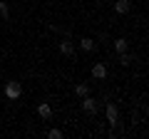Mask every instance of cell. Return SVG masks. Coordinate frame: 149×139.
I'll return each mask as SVG.
<instances>
[{
	"instance_id": "obj_13",
	"label": "cell",
	"mask_w": 149,
	"mask_h": 139,
	"mask_svg": "<svg viewBox=\"0 0 149 139\" xmlns=\"http://www.w3.org/2000/svg\"><path fill=\"white\" fill-rule=\"evenodd\" d=\"M47 137H50V139H62V129L52 127V129H50V132H47Z\"/></svg>"
},
{
	"instance_id": "obj_3",
	"label": "cell",
	"mask_w": 149,
	"mask_h": 139,
	"mask_svg": "<svg viewBox=\"0 0 149 139\" xmlns=\"http://www.w3.org/2000/svg\"><path fill=\"white\" fill-rule=\"evenodd\" d=\"M80 107H82V112H87V114H97L100 112V102L95 99V97H82V102H80Z\"/></svg>"
},
{
	"instance_id": "obj_2",
	"label": "cell",
	"mask_w": 149,
	"mask_h": 139,
	"mask_svg": "<svg viewBox=\"0 0 149 139\" xmlns=\"http://www.w3.org/2000/svg\"><path fill=\"white\" fill-rule=\"evenodd\" d=\"M104 114H107V122H109V127H117V124H119V109H117V104H114V102H107Z\"/></svg>"
},
{
	"instance_id": "obj_4",
	"label": "cell",
	"mask_w": 149,
	"mask_h": 139,
	"mask_svg": "<svg viewBox=\"0 0 149 139\" xmlns=\"http://www.w3.org/2000/svg\"><path fill=\"white\" fill-rule=\"evenodd\" d=\"M92 77H95V80H107V65L104 62H95L92 65Z\"/></svg>"
},
{
	"instance_id": "obj_10",
	"label": "cell",
	"mask_w": 149,
	"mask_h": 139,
	"mask_svg": "<svg viewBox=\"0 0 149 139\" xmlns=\"http://www.w3.org/2000/svg\"><path fill=\"white\" fill-rule=\"evenodd\" d=\"M127 50H129V42H127V38H117V40H114V52H127Z\"/></svg>"
},
{
	"instance_id": "obj_8",
	"label": "cell",
	"mask_w": 149,
	"mask_h": 139,
	"mask_svg": "<svg viewBox=\"0 0 149 139\" xmlns=\"http://www.w3.org/2000/svg\"><path fill=\"white\" fill-rule=\"evenodd\" d=\"M80 47L85 50V52H95V50H97V42H95L92 38H82V40H80Z\"/></svg>"
},
{
	"instance_id": "obj_6",
	"label": "cell",
	"mask_w": 149,
	"mask_h": 139,
	"mask_svg": "<svg viewBox=\"0 0 149 139\" xmlns=\"http://www.w3.org/2000/svg\"><path fill=\"white\" fill-rule=\"evenodd\" d=\"M60 52H62V55H67V57H70V55H74V42H72L70 38L60 40Z\"/></svg>"
},
{
	"instance_id": "obj_7",
	"label": "cell",
	"mask_w": 149,
	"mask_h": 139,
	"mask_svg": "<svg viewBox=\"0 0 149 139\" xmlns=\"http://www.w3.org/2000/svg\"><path fill=\"white\" fill-rule=\"evenodd\" d=\"M90 90H92L90 82H80V85H74V97H80V99H82V97L90 95Z\"/></svg>"
},
{
	"instance_id": "obj_5",
	"label": "cell",
	"mask_w": 149,
	"mask_h": 139,
	"mask_svg": "<svg viewBox=\"0 0 149 139\" xmlns=\"http://www.w3.org/2000/svg\"><path fill=\"white\" fill-rule=\"evenodd\" d=\"M129 10H132V0H117L114 3V13L117 15H127Z\"/></svg>"
},
{
	"instance_id": "obj_1",
	"label": "cell",
	"mask_w": 149,
	"mask_h": 139,
	"mask_svg": "<svg viewBox=\"0 0 149 139\" xmlns=\"http://www.w3.org/2000/svg\"><path fill=\"white\" fill-rule=\"evenodd\" d=\"M5 97L10 102H17L22 97V85L20 82H15V80H10V82H5Z\"/></svg>"
},
{
	"instance_id": "obj_11",
	"label": "cell",
	"mask_w": 149,
	"mask_h": 139,
	"mask_svg": "<svg viewBox=\"0 0 149 139\" xmlns=\"http://www.w3.org/2000/svg\"><path fill=\"white\" fill-rule=\"evenodd\" d=\"M117 60H119V65H122V67H129V65L134 62V57H132L129 52H119V55H117Z\"/></svg>"
},
{
	"instance_id": "obj_12",
	"label": "cell",
	"mask_w": 149,
	"mask_h": 139,
	"mask_svg": "<svg viewBox=\"0 0 149 139\" xmlns=\"http://www.w3.org/2000/svg\"><path fill=\"white\" fill-rule=\"evenodd\" d=\"M0 17H3V20L10 17V5H8L5 0H0Z\"/></svg>"
},
{
	"instance_id": "obj_9",
	"label": "cell",
	"mask_w": 149,
	"mask_h": 139,
	"mask_svg": "<svg viewBox=\"0 0 149 139\" xmlns=\"http://www.w3.org/2000/svg\"><path fill=\"white\" fill-rule=\"evenodd\" d=\"M37 114H40L42 119H50L52 117V107H50L47 102H42V104H37Z\"/></svg>"
}]
</instances>
